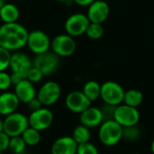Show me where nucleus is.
<instances>
[{
	"mask_svg": "<svg viewBox=\"0 0 154 154\" xmlns=\"http://www.w3.org/2000/svg\"><path fill=\"white\" fill-rule=\"evenodd\" d=\"M151 152H152V153L154 154V139L151 143Z\"/></svg>",
	"mask_w": 154,
	"mask_h": 154,
	"instance_id": "e433bc0d",
	"label": "nucleus"
},
{
	"mask_svg": "<svg viewBox=\"0 0 154 154\" xmlns=\"http://www.w3.org/2000/svg\"><path fill=\"white\" fill-rule=\"evenodd\" d=\"M109 14V5L104 0H96L88 7L87 16L90 23L102 24L108 18Z\"/></svg>",
	"mask_w": 154,
	"mask_h": 154,
	"instance_id": "4468645a",
	"label": "nucleus"
},
{
	"mask_svg": "<svg viewBox=\"0 0 154 154\" xmlns=\"http://www.w3.org/2000/svg\"><path fill=\"white\" fill-rule=\"evenodd\" d=\"M21 137L24 141L25 144L27 146H31V147H33V146H36L37 144H39V143L41 142V139H42L41 132L37 131L30 126L22 134Z\"/></svg>",
	"mask_w": 154,
	"mask_h": 154,
	"instance_id": "5701e85b",
	"label": "nucleus"
},
{
	"mask_svg": "<svg viewBox=\"0 0 154 154\" xmlns=\"http://www.w3.org/2000/svg\"><path fill=\"white\" fill-rule=\"evenodd\" d=\"M20 101L14 92L4 91L0 94V116H7L17 111Z\"/></svg>",
	"mask_w": 154,
	"mask_h": 154,
	"instance_id": "a211bd4d",
	"label": "nucleus"
},
{
	"mask_svg": "<svg viewBox=\"0 0 154 154\" xmlns=\"http://www.w3.org/2000/svg\"><path fill=\"white\" fill-rule=\"evenodd\" d=\"M153 32H154V27H153Z\"/></svg>",
	"mask_w": 154,
	"mask_h": 154,
	"instance_id": "37998d69",
	"label": "nucleus"
},
{
	"mask_svg": "<svg viewBox=\"0 0 154 154\" xmlns=\"http://www.w3.org/2000/svg\"><path fill=\"white\" fill-rule=\"evenodd\" d=\"M29 32L19 23H3L0 26V47L15 52L26 46Z\"/></svg>",
	"mask_w": 154,
	"mask_h": 154,
	"instance_id": "f257e3e1",
	"label": "nucleus"
},
{
	"mask_svg": "<svg viewBox=\"0 0 154 154\" xmlns=\"http://www.w3.org/2000/svg\"><path fill=\"white\" fill-rule=\"evenodd\" d=\"M11 137H9L5 132L0 133V152H5L9 149V143Z\"/></svg>",
	"mask_w": 154,
	"mask_h": 154,
	"instance_id": "2f4dec72",
	"label": "nucleus"
},
{
	"mask_svg": "<svg viewBox=\"0 0 154 154\" xmlns=\"http://www.w3.org/2000/svg\"><path fill=\"white\" fill-rule=\"evenodd\" d=\"M79 122L80 125L89 129L100 126V125L104 122V116L101 108L90 106L88 108L79 114Z\"/></svg>",
	"mask_w": 154,
	"mask_h": 154,
	"instance_id": "2eb2a0df",
	"label": "nucleus"
},
{
	"mask_svg": "<svg viewBox=\"0 0 154 154\" xmlns=\"http://www.w3.org/2000/svg\"><path fill=\"white\" fill-rule=\"evenodd\" d=\"M5 0H0V9H1V7L4 5V4H5Z\"/></svg>",
	"mask_w": 154,
	"mask_h": 154,
	"instance_id": "58836bf2",
	"label": "nucleus"
},
{
	"mask_svg": "<svg viewBox=\"0 0 154 154\" xmlns=\"http://www.w3.org/2000/svg\"><path fill=\"white\" fill-rule=\"evenodd\" d=\"M56 2H59V3H68L69 1H72V0H54Z\"/></svg>",
	"mask_w": 154,
	"mask_h": 154,
	"instance_id": "4c0bfd02",
	"label": "nucleus"
},
{
	"mask_svg": "<svg viewBox=\"0 0 154 154\" xmlns=\"http://www.w3.org/2000/svg\"><path fill=\"white\" fill-rule=\"evenodd\" d=\"M105 32L104 27L100 23H90L87 31H86V35L92 40H98L103 37Z\"/></svg>",
	"mask_w": 154,
	"mask_h": 154,
	"instance_id": "393cba45",
	"label": "nucleus"
},
{
	"mask_svg": "<svg viewBox=\"0 0 154 154\" xmlns=\"http://www.w3.org/2000/svg\"><path fill=\"white\" fill-rule=\"evenodd\" d=\"M81 91L92 103L100 97L101 85L96 80H88L84 84Z\"/></svg>",
	"mask_w": 154,
	"mask_h": 154,
	"instance_id": "aec40b11",
	"label": "nucleus"
},
{
	"mask_svg": "<svg viewBox=\"0 0 154 154\" xmlns=\"http://www.w3.org/2000/svg\"><path fill=\"white\" fill-rule=\"evenodd\" d=\"M8 1H13V0H8Z\"/></svg>",
	"mask_w": 154,
	"mask_h": 154,
	"instance_id": "a19ab883",
	"label": "nucleus"
},
{
	"mask_svg": "<svg viewBox=\"0 0 154 154\" xmlns=\"http://www.w3.org/2000/svg\"><path fill=\"white\" fill-rule=\"evenodd\" d=\"M60 62V57H58L51 51L36 55L32 60L33 66L39 69L44 76H50L53 74L59 69Z\"/></svg>",
	"mask_w": 154,
	"mask_h": 154,
	"instance_id": "9b49d317",
	"label": "nucleus"
},
{
	"mask_svg": "<svg viewBox=\"0 0 154 154\" xmlns=\"http://www.w3.org/2000/svg\"><path fill=\"white\" fill-rule=\"evenodd\" d=\"M143 101V94L140 90L135 88H131L125 92L123 104L137 108L142 105Z\"/></svg>",
	"mask_w": 154,
	"mask_h": 154,
	"instance_id": "412c9836",
	"label": "nucleus"
},
{
	"mask_svg": "<svg viewBox=\"0 0 154 154\" xmlns=\"http://www.w3.org/2000/svg\"><path fill=\"white\" fill-rule=\"evenodd\" d=\"M11 54L12 52L0 47V72L5 71L9 68Z\"/></svg>",
	"mask_w": 154,
	"mask_h": 154,
	"instance_id": "bb28decb",
	"label": "nucleus"
},
{
	"mask_svg": "<svg viewBox=\"0 0 154 154\" xmlns=\"http://www.w3.org/2000/svg\"><path fill=\"white\" fill-rule=\"evenodd\" d=\"M116 106L106 105L104 107L101 108L103 116H104V121L106 120H114V113H115Z\"/></svg>",
	"mask_w": 154,
	"mask_h": 154,
	"instance_id": "7c9ffc66",
	"label": "nucleus"
},
{
	"mask_svg": "<svg viewBox=\"0 0 154 154\" xmlns=\"http://www.w3.org/2000/svg\"><path fill=\"white\" fill-rule=\"evenodd\" d=\"M61 96L60 86L53 80L43 83L37 91L36 97L40 100L42 106L49 107L56 104Z\"/></svg>",
	"mask_w": 154,
	"mask_h": 154,
	"instance_id": "423d86ee",
	"label": "nucleus"
},
{
	"mask_svg": "<svg viewBox=\"0 0 154 154\" xmlns=\"http://www.w3.org/2000/svg\"><path fill=\"white\" fill-rule=\"evenodd\" d=\"M90 22L87 14L82 13H75L69 15L64 23L65 32L69 36L76 38L86 33Z\"/></svg>",
	"mask_w": 154,
	"mask_h": 154,
	"instance_id": "6e6552de",
	"label": "nucleus"
},
{
	"mask_svg": "<svg viewBox=\"0 0 154 154\" xmlns=\"http://www.w3.org/2000/svg\"><path fill=\"white\" fill-rule=\"evenodd\" d=\"M125 89L116 81H106L101 85L100 98L106 105L117 106L124 102Z\"/></svg>",
	"mask_w": 154,
	"mask_h": 154,
	"instance_id": "20e7f679",
	"label": "nucleus"
},
{
	"mask_svg": "<svg viewBox=\"0 0 154 154\" xmlns=\"http://www.w3.org/2000/svg\"><path fill=\"white\" fill-rule=\"evenodd\" d=\"M53 120L54 116L52 112L45 106H42L37 111L30 112V115L28 116L29 126L39 132H42L50 128Z\"/></svg>",
	"mask_w": 154,
	"mask_h": 154,
	"instance_id": "9d476101",
	"label": "nucleus"
},
{
	"mask_svg": "<svg viewBox=\"0 0 154 154\" xmlns=\"http://www.w3.org/2000/svg\"><path fill=\"white\" fill-rule=\"evenodd\" d=\"M51 42L49 35L42 30H33L29 32L26 46L36 55L45 53L51 50Z\"/></svg>",
	"mask_w": 154,
	"mask_h": 154,
	"instance_id": "0eeeda50",
	"label": "nucleus"
},
{
	"mask_svg": "<svg viewBox=\"0 0 154 154\" xmlns=\"http://www.w3.org/2000/svg\"><path fill=\"white\" fill-rule=\"evenodd\" d=\"M26 144L21 136L11 137L9 143V151L14 154H23L26 149Z\"/></svg>",
	"mask_w": 154,
	"mask_h": 154,
	"instance_id": "b1692460",
	"label": "nucleus"
},
{
	"mask_svg": "<svg viewBox=\"0 0 154 154\" xmlns=\"http://www.w3.org/2000/svg\"><path fill=\"white\" fill-rule=\"evenodd\" d=\"M72 1L79 6H88V7L96 0H72Z\"/></svg>",
	"mask_w": 154,
	"mask_h": 154,
	"instance_id": "f704fd0d",
	"label": "nucleus"
},
{
	"mask_svg": "<svg viewBox=\"0 0 154 154\" xmlns=\"http://www.w3.org/2000/svg\"><path fill=\"white\" fill-rule=\"evenodd\" d=\"M78 143L71 136H61L51 147V154H77Z\"/></svg>",
	"mask_w": 154,
	"mask_h": 154,
	"instance_id": "f3484780",
	"label": "nucleus"
},
{
	"mask_svg": "<svg viewBox=\"0 0 154 154\" xmlns=\"http://www.w3.org/2000/svg\"><path fill=\"white\" fill-rule=\"evenodd\" d=\"M134 154H141V153H134Z\"/></svg>",
	"mask_w": 154,
	"mask_h": 154,
	"instance_id": "79ce46f5",
	"label": "nucleus"
},
{
	"mask_svg": "<svg viewBox=\"0 0 154 154\" xmlns=\"http://www.w3.org/2000/svg\"><path fill=\"white\" fill-rule=\"evenodd\" d=\"M4 120V132L9 137L21 136L22 134L29 127L28 116L20 112H14L7 116H5Z\"/></svg>",
	"mask_w": 154,
	"mask_h": 154,
	"instance_id": "7ed1b4c3",
	"label": "nucleus"
},
{
	"mask_svg": "<svg viewBox=\"0 0 154 154\" xmlns=\"http://www.w3.org/2000/svg\"><path fill=\"white\" fill-rule=\"evenodd\" d=\"M12 86L10 74L6 71L0 72V91H7Z\"/></svg>",
	"mask_w": 154,
	"mask_h": 154,
	"instance_id": "c756f323",
	"label": "nucleus"
},
{
	"mask_svg": "<svg viewBox=\"0 0 154 154\" xmlns=\"http://www.w3.org/2000/svg\"><path fill=\"white\" fill-rule=\"evenodd\" d=\"M19 17V8L13 3H5L0 9V19L3 22V23H16Z\"/></svg>",
	"mask_w": 154,
	"mask_h": 154,
	"instance_id": "6ab92c4d",
	"label": "nucleus"
},
{
	"mask_svg": "<svg viewBox=\"0 0 154 154\" xmlns=\"http://www.w3.org/2000/svg\"><path fill=\"white\" fill-rule=\"evenodd\" d=\"M43 77H44V75L42 74V72L39 69H37L34 66H32L31 68V69L29 70V72L27 73L26 79L29 81H31L32 83L36 84V83L41 82L42 79H43Z\"/></svg>",
	"mask_w": 154,
	"mask_h": 154,
	"instance_id": "c85d7f7f",
	"label": "nucleus"
},
{
	"mask_svg": "<svg viewBox=\"0 0 154 154\" xmlns=\"http://www.w3.org/2000/svg\"><path fill=\"white\" fill-rule=\"evenodd\" d=\"M77 43L75 38L67 33L56 35L51 42V50L58 57H69L76 51Z\"/></svg>",
	"mask_w": 154,
	"mask_h": 154,
	"instance_id": "39448f33",
	"label": "nucleus"
},
{
	"mask_svg": "<svg viewBox=\"0 0 154 154\" xmlns=\"http://www.w3.org/2000/svg\"><path fill=\"white\" fill-rule=\"evenodd\" d=\"M0 154H5L4 152H0Z\"/></svg>",
	"mask_w": 154,
	"mask_h": 154,
	"instance_id": "ea45409f",
	"label": "nucleus"
},
{
	"mask_svg": "<svg viewBox=\"0 0 154 154\" xmlns=\"http://www.w3.org/2000/svg\"><path fill=\"white\" fill-rule=\"evenodd\" d=\"M98 138L104 145L115 146L123 139V127L115 120L104 121L99 126Z\"/></svg>",
	"mask_w": 154,
	"mask_h": 154,
	"instance_id": "f03ea898",
	"label": "nucleus"
},
{
	"mask_svg": "<svg viewBox=\"0 0 154 154\" xmlns=\"http://www.w3.org/2000/svg\"><path fill=\"white\" fill-rule=\"evenodd\" d=\"M27 106H28V109L30 110V112H34V111H37L40 108H42V105L40 102V100L37 97H35L27 104Z\"/></svg>",
	"mask_w": 154,
	"mask_h": 154,
	"instance_id": "473e14b6",
	"label": "nucleus"
},
{
	"mask_svg": "<svg viewBox=\"0 0 154 154\" xmlns=\"http://www.w3.org/2000/svg\"><path fill=\"white\" fill-rule=\"evenodd\" d=\"M65 106L72 113L81 114L91 106V102L82 91L75 90L69 92L65 98Z\"/></svg>",
	"mask_w": 154,
	"mask_h": 154,
	"instance_id": "ddd939ff",
	"label": "nucleus"
},
{
	"mask_svg": "<svg viewBox=\"0 0 154 154\" xmlns=\"http://www.w3.org/2000/svg\"><path fill=\"white\" fill-rule=\"evenodd\" d=\"M141 130L137 125L123 127V139L127 142H135L141 137Z\"/></svg>",
	"mask_w": 154,
	"mask_h": 154,
	"instance_id": "a878e982",
	"label": "nucleus"
},
{
	"mask_svg": "<svg viewBox=\"0 0 154 154\" xmlns=\"http://www.w3.org/2000/svg\"><path fill=\"white\" fill-rule=\"evenodd\" d=\"M141 116L137 108L129 106L125 104H121L116 106L114 113V120L122 127L137 125Z\"/></svg>",
	"mask_w": 154,
	"mask_h": 154,
	"instance_id": "1a4fd4ad",
	"label": "nucleus"
},
{
	"mask_svg": "<svg viewBox=\"0 0 154 154\" xmlns=\"http://www.w3.org/2000/svg\"><path fill=\"white\" fill-rule=\"evenodd\" d=\"M10 77H11L12 85H14V86H15L16 84H18V83H19L20 81H22L23 79H25V78H23L22 75H20V74H18V73H14V72H11Z\"/></svg>",
	"mask_w": 154,
	"mask_h": 154,
	"instance_id": "72a5a7b5",
	"label": "nucleus"
},
{
	"mask_svg": "<svg viewBox=\"0 0 154 154\" xmlns=\"http://www.w3.org/2000/svg\"><path fill=\"white\" fill-rule=\"evenodd\" d=\"M14 93L19 99L20 103L28 104L31 100L36 97L37 91L34 84L29 81L27 79H23L18 84L14 86Z\"/></svg>",
	"mask_w": 154,
	"mask_h": 154,
	"instance_id": "dca6fc26",
	"label": "nucleus"
},
{
	"mask_svg": "<svg viewBox=\"0 0 154 154\" xmlns=\"http://www.w3.org/2000/svg\"><path fill=\"white\" fill-rule=\"evenodd\" d=\"M71 137L74 139V141L78 144L88 143V142H89V140L91 138L90 129L82 125H79L73 129Z\"/></svg>",
	"mask_w": 154,
	"mask_h": 154,
	"instance_id": "4be33fe9",
	"label": "nucleus"
},
{
	"mask_svg": "<svg viewBox=\"0 0 154 154\" xmlns=\"http://www.w3.org/2000/svg\"><path fill=\"white\" fill-rule=\"evenodd\" d=\"M77 154H99L97 146L90 142L78 145Z\"/></svg>",
	"mask_w": 154,
	"mask_h": 154,
	"instance_id": "cd10ccee",
	"label": "nucleus"
},
{
	"mask_svg": "<svg viewBox=\"0 0 154 154\" xmlns=\"http://www.w3.org/2000/svg\"><path fill=\"white\" fill-rule=\"evenodd\" d=\"M33 66L31 58L24 52L15 51L12 52L9 69L14 73H18L26 79L27 73Z\"/></svg>",
	"mask_w": 154,
	"mask_h": 154,
	"instance_id": "f8f14e48",
	"label": "nucleus"
},
{
	"mask_svg": "<svg viewBox=\"0 0 154 154\" xmlns=\"http://www.w3.org/2000/svg\"><path fill=\"white\" fill-rule=\"evenodd\" d=\"M4 132V120L0 118V133Z\"/></svg>",
	"mask_w": 154,
	"mask_h": 154,
	"instance_id": "c9c22d12",
	"label": "nucleus"
}]
</instances>
